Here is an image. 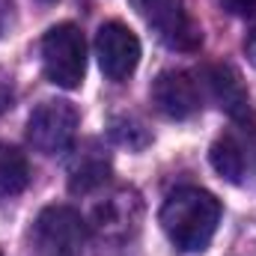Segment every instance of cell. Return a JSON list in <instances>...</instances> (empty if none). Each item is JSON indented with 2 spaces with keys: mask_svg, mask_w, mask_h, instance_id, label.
Instances as JSON below:
<instances>
[{
  "mask_svg": "<svg viewBox=\"0 0 256 256\" xmlns=\"http://www.w3.org/2000/svg\"><path fill=\"white\" fill-rule=\"evenodd\" d=\"M158 224L170 238V244L179 248L182 254L206 250L220 224V202L214 194L194 185L176 188L167 194L158 212Z\"/></svg>",
  "mask_w": 256,
  "mask_h": 256,
  "instance_id": "6da1fadb",
  "label": "cell"
},
{
  "mask_svg": "<svg viewBox=\"0 0 256 256\" xmlns=\"http://www.w3.org/2000/svg\"><path fill=\"white\" fill-rule=\"evenodd\" d=\"M42 68L48 80L60 90H78L86 72V42L78 24H54L42 36Z\"/></svg>",
  "mask_w": 256,
  "mask_h": 256,
  "instance_id": "7a4b0ae2",
  "label": "cell"
},
{
  "mask_svg": "<svg viewBox=\"0 0 256 256\" xmlns=\"http://www.w3.org/2000/svg\"><path fill=\"white\" fill-rule=\"evenodd\" d=\"M86 220L72 206H48L30 230V256H80Z\"/></svg>",
  "mask_w": 256,
  "mask_h": 256,
  "instance_id": "3957f363",
  "label": "cell"
},
{
  "mask_svg": "<svg viewBox=\"0 0 256 256\" xmlns=\"http://www.w3.org/2000/svg\"><path fill=\"white\" fill-rule=\"evenodd\" d=\"M78 110L66 98H48L42 102L30 120H27V140L42 155H63L74 146L78 137Z\"/></svg>",
  "mask_w": 256,
  "mask_h": 256,
  "instance_id": "277c9868",
  "label": "cell"
},
{
  "mask_svg": "<svg viewBox=\"0 0 256 256\" xmlns=\"http://www.w3.org/2000/svg\"><path fill=\"white\" fill-rule=\"evenodd\" d=\"M140 12L170 51L191 54L202 45V30L191 18L185 0H140Z\"/></svg>",
  "mask_w": 256,
  "mask_h": 256,
  "instance_id": "5b68a950",
  "label": "cell"
},
{
  "mask_svg": "<svg viewBox=\"0 0 256 256\" xmlns=\"http://www.w3.org/2000/svg\"><path fill=\"white\" fill-rule=\"evenodd\" d=\"M96 57L110 80H126L140 63V39L122 21H108L96 33Z\"/></svg>",
  "mask_w": 256,
  "mask_h": 256,
  "instance_id": "8992f818",
  "label": "cell"
},
{
  "mask_svg": "<svg viewBox=\"0 0 256 256\" xmlns=\"http://www.w3.org/2000/svg\"><path fill=\"white\" fill-rule=\"evenodd\" d=\"M152 104L158 108V114H164L167 120H191L194 114H200L202 108V96H200V84L194 80L188 72H161L152 80Z\"/></svg>",
  "mask_w": 256,
  "mask_h": 256,
  "instance_id": "52a82bcc",
  "label": "cell"
},
{
  "mask_svg": "<svg viewBox=\"0 0 256 256\" xmlns=\"http://www.w3.org/2000/svg\"><path fill=\"white\" fill-rule=\"evenodd\" d=\"M140 196L131 188H120L114 191L104 202L96 206L92 212V230L102 242H126L128 236L137 232L140 224Z\"/></svg>",
  "mask_w": 256,
  "mask_h": 256,
  "instance_id": "ba28073f",
  "label": "cell"
},
{
  "mask_svg": "<svg viewBox=\"0 0 256 256\" xmlns=\"http://www.w3.org/2000/svg\"><path fill=\"white\" fill-rule=\"evenodd\" d=\"M206 86H208V96L214 98V104L226 114V116H232L236 122H248L250 116H254V110H250V96H248V90H244V84H242V74L232 68V66H212V68H206Z\"/></svg>",
  "mask_w": 256,
  "mask_h": 256,
  "instance_id": "9c48e42d",
  "label": "cell"
},
{
  "mask_svg": "<svg viewBox=\"0 0 256 256\" xmlns=\"http://www.w3.org/2000/svg\"><path fill=\"white\" fill-rule=\"evenodd\" d=\"M110 176V158L96 140H86L78 155L68 164V191L72 194H90L102 188Z\"/></svg>",
  "mask_w": 256,
  "mask_h": 256,
  "instance_id": "30bf717a",
  "label": "cell"
},
{
  "mask_svg": "<svg viewBox=\"0 0 256 256\" xmlns=\"http://www.w3.org/2000/svg\"><path fill=\"white\" fill-rule=\"evenodd\" d=\"M208 158H212V167H214L226 182L242 185V182L248 179L250 158H248V149H244V143H242L238 137H232V134L220 137V140L212 146Z\"/></svg>",
  "mask_w": 256,
  "mask_h": 256,
  "instance_id": "8fae6325",
  "label": "cell"
},
{
  "mask_svg": "<svg viewBox=\"0 0 256 256\" xmlns=\"http://www.w3.org/2000/svg\"><path fill=\"white\" fill-rule=\"evenodd\" d=\"M30 185V164L24 152L0 140V196H15Z\"/></svg>",
  "mask_w": 256,
  "mask_h": 256,
  "instance_id": "7c38bea8",
  "label": "cell"
},
{
  "mask_svg": "<svg viewBox=\"0 0 256 256\" xmlns=\"http://www.w3.org/2000/svg\"><path fill=\"white\" fill-rule=\"evenodd\" d=\"M110 137L120 146H128V149H143L149 143V131L143 128V122H137L131 116H116L110 122Z\"/></svg>",
  "mask_w": 256,
  "mask_h": 256,
  "instance_id": "4fadbf2b",
  "label": "cell"
},
{
  "mask_svg": "<svg viewBox=\"0 0 256 256\" xmlns=\"http://www.w3.org/2000/svg\"><path fill=\"white\" fill-rule=\"evenodd\" d=\"M224 3L238 18H256V0H224Z\"/></svg>",
  "mask_w": 256,
  "mask_h": 256,
  "instance_id": "5bb4252c",
  "label": "cell"
},
{
  "mask_svg": "<svg viewBox=\"0 0 256 256\" xmlns=\"http://www.w3.org/2000/svg\"><path fill=\"white\" fill-rule=\"evenodd\" d=\"M12 104V80L0 72V114Z\"/></svg>",
  "mask_w": 256,
  "mask_h": 256,
  "instance_id": "9a60e30c",
  "label": "cell"
},
{
  "mask_svg": "<svg viewBox=\"0 0 256 256\" xmlns=\"http://www.w3.org/2000/svg\"><path fill=\"white\" fill-rule=\"evenodd\" d=\"M9 18H12V0H0V36H3Z\"/></svg>",
  "mask_w": 256,
  "mask_h": 256,
  "instance_id": "2e32d148",
  "label": "cell"
},
{
  "mask_svg": "<svg viewBox=\"0 0 256 256\" xmlns=\"http://www.w3.org/2000/svg\"><path fill=\"white\" fill-rule=\"evenodd\" d=\"M244 51H248V60L256 66V33L248 36V42H244Z\"/></svg>",
  "mask_w": 256,
  "mask_h": 256,
  "instance_id": "e0dca14e",
  "label": "cell"
},
{
  "mask_svg": "<svg viewBox=\"0 0 256 256\" xmlns=\"http://www.w3.org/2000/svg\"><path fill=\"white\" fill-rule=\"evenodd\" d=\"M0 256H3V254H0Z\"/></svg>",
  "mask_w": 256,
  "mask_h": 256,
  "instance_id": "ac0fdd59",
  "label": "cell"
}]
</instances>
